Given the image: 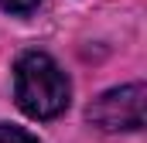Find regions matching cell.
<instances>
[{
  "label": "cell",
  "mask_w": 147,
  "mask_h": 143,
  "mask_svg": "<svg viewBox=\"0 0 147 143\" xmlns=\"http://www.w3.org/2000/svg\"><path fill=\"white\" fill-rule=\"evenodd\" d=\"M0 143H38V136H31V133L21 130V126H7V123H0Z\"/></svg>",
  "instance_id": "3957f363"
},
{
  "label": "cell",
  "mask_w": 147,
  "mask_h": 143,
  "mask_svg": "<svg viewBox=\"0 0 147 143\" xmlns=\"http://www.w3.org/2000/svg\"><path fill=\"white\" fill-rule=\"evenodd\" d=\"M144 85H120L103 92L92 106H89V123L106 130V133H120V130H140L144 126Z\"/></svg>",
  "instance_id": "7a4b0ae2"
},
{
  "label": "cell",
  "mask_w": 147,
  "mask_h": 143,
  "mask_svg": "<svg viewBox=\"0 0 147 143\" xmlns=\"http://www.w3.org/2000/svg\"><path fill=\"white\" fill-rule=\"evenodd\" d=\"M41 0H0V7L3 10H10V14H28V10H34Z\"/></svg>",
  "instance_id": "277c9868"
},
{
  "label": "cell",
  "mask_w": 147,
  "mask_h": 143,
  "mask_svg": "<svg viewBox=\"0 0 147 143\" xmlns=\"http://www.w3.org/2000/svg\"><path fill=\"white\" fill-rule=\"evenodd\" d=\"M14 99L31 119H55L69 109L72 85L51 55L24 51L14 65Z\"/></svg>",
  "instance_id": "6da1fadb"
}]
</instances>
